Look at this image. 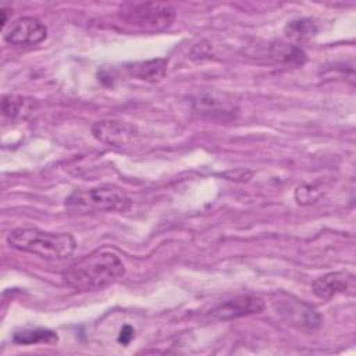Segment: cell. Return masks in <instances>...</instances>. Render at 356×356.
<instances>
[{"label":"cell","instance_id":"9c48e42d","mask_svg":"<svg viewBox=\"0 0 356 356\" xmlns=\"http://www.w3.org/2000/svg\"><path fill=\"white\" fill-rule=\"evenodd\" d=\"M355 288V275L345 271L328 273L313 282V293L324 300L331 299L338 293L353 295Z\"/></svg>","mask_w":356,"mask_h":356},{"label":"cell","instance_id":"ba28073f","mask_svg":"<svg viewBox=\"0 0 356 356\" xmlns=\"http://www.w3.org/2000/svg\"><path fill=\"white\" fill-rule=\"evenodd\" d=\"M278 312L286 321H289V324L296 325L298 328L314 331L323 324V317L317 310L298 300L280 302Z\"/></svg>","mask_w":356,"mask_h":356},{"label":"cell","instance_id":"d6986e66","mask_svg":"<svg viewBox=\"0 0 356 356\" xmlns=\"http://www.w3.org/2000/svg\"><path fill=\"white\" fill-rule=\"evenodd\" d=\"M6 22H7V10L1 8V28H4Z\"/></svg>","mask_w":356,"mask_h":356},{"label":"cell","instance_id":"ac0fdd59","mask_svg":"<svg viewBox=\"0 0 356 356\" xmlns=\"http://www.w3.org/2000/svg\"><path fill=\"white\" fill-rule=\"evenodd\" d=\"M252 172L248 170H235V171H228L224 174V177H228V179H235V181H248L250 178Z\"/></svg>","mask_w":356,"mask_h":356},{"label":"cell","instance_id":"52a82bcc","mask_svg":"<svg viewBox=\"0 0 356 356\" xmlns=\"http://www.w3.org/2000/svg\"><path fill=\"white\" fill-rule=\"evenodd\" d=\"M266 307L264 300L253 295H241L216 306L209 316L214 320H232L243 316L257 314Z\"/></svg>","mask_w":356,"mask_h":356},{"label":"cell","instance_id":"3957f363","mask_svg":"<svg viewBox=\"0 0 356 356\" xmlns=\"http://www.w3.org/2000/svg\"><path fill=\"white\" fill-rule=\"evenodd\" d=\"M177 11L167 1H138L120 6L117 18L127 28L140 32H159L170 28Z\"/></svg>","mask_w":356,"mask_h":356},{"label":"cell","instance_id":"e0dca14e","mask_svg":"<svg viewBox=\"0 0 356 356\" xmlns=\"http://www.w3.org/2000/svg\"><path fill=\"white\" fill-rule=\"evenodd\" d=\"M135 337V331L134 328L129 325V324H125L121 330H120V334H118V342L121 345H128Z\"/></svg>","mask_w":356,"mask_h":356},{"label":"cell","instance_id":"5bb4252c","mask_svg":"<svg viewBox=\"0 0 356 356\" xmlns=\"http://www.w3.org/2000/svg\"><path fill=\"white\" fill-rule=\"evenodd\" d=\"M13 341L19 345H35V343H56L58 337L54 331L47 328H31L17 331L13 335Z\"/></svg>","mask_w":356,"mask_h":356},{"label":"cell","instance_id":"4fadbf2b","mask_svg":"<svg viewBox=\"0 0 356 356\" xmlns=\"http://www.w3.org/2000/svg\"><path fill=\"white\" fill-rule=\"evenodd\" d=\"M317 25L312 18H296L286 24L285 35L293 43H303L317 35Z\"/></svg>","mask_w":356,"mask_h":356},{"label":"cell","instance_id":"9a60e30c","mask_svg":"<svg viewBox=\"0 0 356 356\" xmlns=\"http://www.w3.org/2000/svg\"><path fill=\"white\" fill-rule=\"evenodd\" d=\"M271 54L274 58L288 64L302 65L306 61V53L296 44H285V43L274 44Z\"/></svg>","mask_w":356,"mask_h":356},{"label":"cell","instance_id":"2e32d148","mask_svg":"<svg viewBox=\"0 0 356 356\" xmlns=\"http://www.w3.org/2000/svg\"><path fill=\"white\" fill-rule=\"evenodd\" d=\"M320 196H321V189L312 184H303L295 189V200L299 204H310L316 202Z\"/></svg>","mask_w":356,"mask_h":356},{"label":"cell","instance_id":"5b68a950","mask_svg":"<svg viewBox=\"0 0 356 356\" xmlns=\"http://www.w3.org/2000/svg\"><path fill=\"white\" fill-rule=\"evenodd\" d=\"M93 136L111 147H127L138 136V131L129 122L121 120H100L92 125Z\"/></svg>","mask_w":356,"mask_h":356},{"label":"cell","instance_id":"8fae6325","mask_svg":"<svg viewBox=\"0 0 356 356\" xmlns=\"http://www.w3.org/2000/svg\"><path fill=\"white\" fill-rule=\"evenodd\" d=\"M125 70L129 76L145 81V82H157L167 72V60L165 58H152L146 61H138L125 65Z\"/></svg>","mask_w":356,"mask_h":356},{"label":"cell","instance_id":"30bf717a","mask_svg":"<svg viewBox=\"0 0 356 356\" xmlns=\"http://www.w3.org/2000/svg\"><path fill=\"white\" fill-rule=\"evenodd\" d=\"M196 111L209 120H220V121L235 120L238 114V108L234 104L224 103L221 99H216L213 96L200 97L197 100Z\"/></svg>","mask_w":356,"mask_h":356},{"label":"cell","instance_id":"6da1fadb","mask_svg":"<svg viewBox=\"0 0 356 356\" xmlns=\"http://www.w3.org/2000/svg\"><path fill=\"white\" fill-rule=\"evenodd\" d=\"M125 274V264L111 249H97L63 271L64 282L79 292L99 291L115 284Z\"/></svg>","mask_w":356,"mask_h":356},{"label":"cell","instance_id":"277c9868","mask_svg":"<svg viewBox=\"0 0 356 356\" xmlns=\"http://www.w3.org/2000/svg\"><path fill=\"white\" fill-rule=\"evenodd\" d=\"M129 196L118 186L102 185L88 189H76L67 200L65 207L71 213H108V211H127L131 209Z\"/></svg>","mask_w":356,"mask_h":356},{"label":"cell","instance_id":"7a4b0ae2","mask_svg":"<svg viewBox=\"0 0 356 356\" xmlns=\"http://www.w3.org/2000/svg\"><path fill=\"white\" fill-rule=\"evenodd\" d=\"M7 242L11 248L35 254L46 260L68 259L76 242L67 232H47L38 228H17L7 235Z\"/></svg>","mask_w":356,"mask_h":356},{"label":"cell","instance_id":"8992f818","mask_svg":"<svg viewBox=\"0 0 356 356\" xmlns=\"http://www.w3.org/2000/svg\"><path fill=\"white\" fill-rule=\"evenodd\" d=\"M47 36V28L33 17H22L14 21L4 33V40L14 46H31L43 42Z\"/></svg>","mask_w":356,"mask_h":356},{"label":"cell","instance_id":"7c38bea8","mask_svg":"<svg viewBox=\"0 0 356 356\" xmlns=\"http://www.w3.org/2000/svg\"><path fill=\"white\" fill-rule=\"evenodd\" d=\"M38 110V102L31 97L7 95L1 100V111L10 120H26Z\"/></svg>","mask_w":356,"mask_h":356}]
</instances>
